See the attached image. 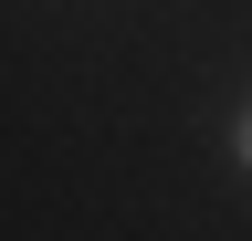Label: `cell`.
Listing matches in <instances>:
<instances>
[{"instance_id":"6da1fadb","label":"cell","mask_w":252,"mask_h":241,"mask_svg":"<svg viewBox=\"0 0 252 241\" xmlns=\"http://www.w3.org/2000/svg\"><path fill=\"white\" fill-rule=\"evenodd\" d=\"M242 158H252V126H242Z\"/></svg>"}]
</instances>
